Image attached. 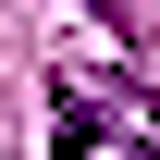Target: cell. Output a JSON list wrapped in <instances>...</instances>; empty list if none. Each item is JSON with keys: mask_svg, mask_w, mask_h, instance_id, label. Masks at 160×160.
Segmentation results:
<instances>
[{"mask_svg": "<svg viewBox=\"0 0 160 160\" xmlns=\"http://www.w3.org/2000/svg\"><path fill=\"white\" fill-rule=\"evenodd\" d=\"M86 12H99V25H123V0H86Z\"/></svg>", "mask_w": 160, "mask_h": 160, "instance_id": "6da1fadb", "label": "cell"}, {"mask_svg": "<svg viewBox=\"0 0 160 160\" xmlns=\"http://www.w3.org/2000/svg\"><path fill=\"white\" fill-rule=\"evenodd\" d=\"M0 160H12V148H0Z\"/></svg>", "mask_w": 160, "mask_h": 160, "instance_id": "7a4b0ae2", "label": "cell"}]
</instances>
